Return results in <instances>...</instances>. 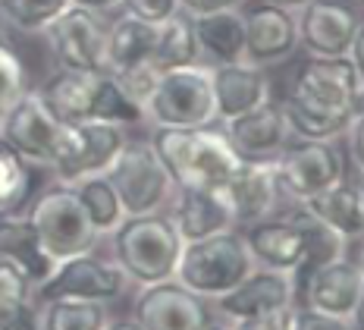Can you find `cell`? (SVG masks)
Segmentation results:
<instances>
[{"mask_svg": "<svg viewBox=\"0 0 364 330\" xmlns=\"http://www.w3.org/2000/svg\"><path fill=\"white\" fill-rule=\"evenodd\" d=\"M299 48V19L292 10L273 4H257L245 10V63L270 66L286 60Z\"/></svg>", "mask_w": 364, "mask_h": 330, "instance_id": "ac0fdd59", "label": "cell"}, {"mask_svg": "<svg viewBox=\"0 0 364 330\" xmlns=\"http://www.w3.org/2000/svg\"><path fill=\"white\" fill-rule=\"evenodd\" d=\"M223 195L232 208L236 224H255L261 217H270L277 208V176L270 160H242L239 170L226 180Z\"/></svg>", "mask_w": 364, "mask_h": 330, "instance_id": "7402d4cb", "label": "cell"}, {"mask_svg": "<svg viewBox=\"0 0 364 330\" xmlns=\"http://www.w3.org/2000/svg\"><path fill=\"white\" fill-rule=\"evenodd\" d=\"M104 330H145L135 318H117V321H107Z\"/></svg>", "mask_w": 364, "mask_h": 330, "instance_id": "bcb514c9", "label": "cell"}, {"mask_svg": "<svg viewBox=\"0 0 364 330\" xmlns=\"http://www.w3.org/2000/svg\"><path fill=\"white\" fill-rule=\"evenodd\" d=\"M352 113H364V82L355 91V101H352Z\"/></svg>", "mask_w": 364, "mask_h": 330, "instance_id": "c3c4849f", "label": "cell"}, {"mask_svg": "<svg viewBox=\"0 0 364 330\" xmlns=\"http://www.w3.org/2000/svg\"><path fill=\"white\" fill-rule=\"evenodd\" d=\"M204 330H230V324H220V321H210Z\"/></svg>", "mask_w": 364, "mask_h": 330, "instance_id": "f907efd6", "label": "cell"}, {"mask_svg": "<svg viewBox=\"0 0 364 330\" xmlns=\"http://www.w3.org/2000/svg\"><path fill=\"white\" fill-rule=\"evenodd\" d=\"M4 110H6V107H4V104H0V126H4Z\"/></svg>", "mask_w": 364, "mask_h": 330, "instance_id": "816d5d0a", "label": "cell"}, {"mask_svg": "<svg viewBox=\"0 0 364 330\" xmlns=\"http://www.w3.org/2000/svg\"><path fill=\"white\" fill-rule=\"evenodd\" d=\"M279 110L286 113V123H289V133L292 139H323V142H333L336 135L346 133L348 120L352 117H323V113H311V110H301L295 107L292 101L279 104Z\"/></svg>", "mask_w": 364, "mask_h": 330, "instance_id": "d6a6232c", "label": "cell"}, {"mask_svg": "<svg viewBox=\"0 0 364 330\" xmlns=\"http://www.w3.org/2000/svg\"><path fill=\"white\" fill-rule=\"evenodd\" d=\"M129 277L117 261H104L95 252L73 255L54 264L50 277L35 289L41 299H85V302H113L126 293Z\"/></svg>", "mask_w": 364, "mask_h": 330, "instance_id": "7c38bea8", "label": "cell"}, {"mask_svg": "<svg viewBox=\"0 0 364 330\" xmlns=\"http://www.w3.org/2000/svg\"><path fill=\"white\" fill-rule=\"evenodd\" d=\"M0 258L16 264L19 271L32 280L35 289L54 271V261L41 249V239H38L32 220L19 211L0 214Z\"/></svg>", "mask_w": 364, "mask_h": 330, "instance_id": "d4e9b609", "label": "cell"}, {"mask_svg": "<svg viewBox=\"0 0 364 330\" xmlns=\"http://www.w3.org/2000/svg\"><path fill=\"white\" fill-rule=\"evenodd\" d=\"M292 330H352V321L346 318H333V314L314 311L308 305L295 309L292 314Z\"/></svg>", "mask_w": 364, "mask_h": 330, "instance_id": "ab89813d", "label": "cell"}, {"mask_svg": "<svg viewBox=\"0 0 364 330\" xmlns=\"http://www.w3.org/2000/svg\"><path fill=\"white\" fill-rule=\"evenodd\" d=\"M252 271L255 261L248 255V245L242 239V233L226 230V233H214L208 239H195L182 245L176 280L210 302V299H220L230 289H236Z\"/></svg>", "mask_w": 364, "mask_h": 330, "instance_id": "3957f363", "label": "cell"}, {"mask_svg": "<svg viewBox=\"0 0 364 330\" xmlns=\"http://www.w3.org/2000/svg\"><path fill=\"white\" fill-rule=\"evenodd\" d=\"M60 70L101 73L107 70V26L95 10L70 4L44 29Z\"/></svg>", "mask_w": 364, "mask_h": 330, "instance_id": "8fae6325", "label": "cell"}, {"mask_svg": "<svg viewBox=\"0 0 364 330\" xmlns=\"http://www.w3.org/2000/svg\"><path fill=\"white\" fill-rule=\"evenodd\" d=\"M170 220L182 236V242L208 239L214 233L236 230V217L226 202L223 189H198V186H176L170 198Z\"/></svg>", "mask_w": 364, "mask_h": 330, "instance_id": "2e32d148", "label": "cell"}, {"mask_svg": "<svg viewBox=\"0 0 364 330\" xmlns=\"http://www.w3.org/2000/svg\"><path fill=\"white\" fill-rule=\"evenodd\" d=\"M358 264H361V274H364V252H361V261H358Z\"/></svg>", "mask_w": 364, "mask_h": 330, "instance_id": "db71d44e", "label": "cell"}, {"mask_svg": "<svg viewBox=\"0 0 364 330\" xmlns=\"http://www.w3.org/2000/svg\"><path fill=\"white\" fill-rule=\"evenodd\" d=\"M73 192L79 195L82 208H85L91 227L97 230V236H110L113 230L126 220L123 202H119V195H117V189H113V182L107 180V173H95V176H85V180H75Z\"/></svg>", "mask_w": 364, "mask_h": 330, "instance_id": "f546056e", "label": "cell"}, {"mask_svg": "<svg viewBox=\"0 0 364 330\" xmlns=\"http://www.w3.org/2000/svg\"><path fill=\"white\" fill-rule=\"evenodd\" d=\"M210 86H214V113L223 123L270 101L267 76L261 66L245 63V60L210 66Z\"/></svg>", "mask_w": 364, "mask_h": 330, "instance_id": "ffe728a7", "label": "cell"}, {"mask_svg": "<svg viewBox=\"0 0 364 330\" xmlns=\"http://www.w3.org/2000/svg\"><path fill=\"white\" fill-rule=\"evenodd\" d=\"M22 299H35L32 280H28L16 264L0 258V309L13 305V302H22Z\"/></svg>", "mask_w": 364, "mask_h": 330, "instance_id": "8d00e7d4", "label": "cell"}, {"mask_svg": "<svg viewBox=\"0 0 364 330\" xmlns=\"http://www.w3.org/2000/svg\"><path fill=\"white\" fill-rule=\"evenodd\" d=\"M26 217L32 220L41 249L50 255L54 264L73 258V255H85L95 252L101 236L91 227L85 208H82L79 195L73 192V186L57 182L54 189H44L35 198V205L26 211Z\"/></svg>", "mask_w": 364, "mask_h": 330, "instance_id": "277c9868", "label": "cell"}, {"mask_svg": "<svg viewBox=\"0 0 364 330\" xmlns=\"http://www.w3.org/2000/svg\"><path fill=\"white\" fill-rule=\"evenodd\" d=\"M113 261L123 267L129 283L151 287V283L173 280L182 255V236L173 227L170 214H139L126 217L110 233Z\"/></svg>", "mask_w": 364, "mask_h": 330, "instance_id": "7a4b0ae2", "label": "cell"}, {"mask_svg": "<svg viewBox=\"0 0 364 330\" xmlns=\"http://www.w3.org/2000/svg\"><path fill=\"white\" fill-rule=\"evenodd\" d=\"M361 19L343 0H308L299 16V44L308 57H346Z\"/></svg>", "mask_w": 364, "mask_h": 330, "instance_id": "5bb4252c", "label": "cell"}, {"mask_svg": "<svg viewBox=\"0 0 364 330\" xmlns=\"http://www.w3.org/2000/svg\"><path fill=\"white\" fill-rule=\"evenodd\" d=\"M352 324L364 327V293H361V302H358V309H355V314H352Z\"/></svg>", "mask_w": 364, "mask_h": 330, "instance_id": "681fc988", "label": "cell"}, {"mask_svg": "<svg viewBox=\"0 0 364 330\" xmlns=\"http://www.w3.org/2000/svg\"><path fill=\"white\" fill-rule=\"evenodd\" d=\"M195 63H201L198 38H195V16L179 10L157 26V44H154V53H151V66L157 73H166V70H179V66H195Z\"/></svg>", "mask_w": 364, "mask_h": 330, "instance_id": "83f0119b", "label": "cell"}, {"mask_svg": "<svg viewBox=\"0 0 364 330\" xmlns=\"http://www.w3.org/2000/svg\"><path fill=\"white\" fill-rule=\"evenodd\" d=\"M361 217H364V189H361Z\"/></svg>", "mask_w": 364, "mask_h": 330, "instance_id": "f5cc1de1", "label": "cell"}, {"mask_svg": "<svg viewBox=\"0 0 364 330\" xmlns=\"http://www.w3.org/2000/svg\"><path fill=\"white\" fill-rule=\"evenodd\" d=\"M73 0H0L4 16L22 32H44Z\"/></svg>", "mask_w": 364, "mask_h": 330, "instance_id": "836d02e7", "label": "cell"}, {"mask_svg": "<svg viewBox=\"0 0 364 330\" xmlns=\"http://www.w3.org/2000/svg\"><path fill=\"white\" fill-rule=\"evenodd\" d=\"M289 220L295 224V230H299L301 242H305V258H301L299 271H295L292 277H301V280H305L311 271H317V267H323V264H330V261L343 258L346 239H343V236H339L333 227L323 224V220L317 217V214L311 211V208L299 205V208L289 214Z\"/></svg>", "mask_w": 364, "mask_h": 330, "instance_id": "f1b7e54d", "label": "cell"}, {"mask_svg": "<svg viewBox=\"0 0 364 330\" xmlns=\"http://www.w3.org/2000/svg\"><path fill=\"white\" fill-rule=\"evenodd\" d=\"M75 6H85V10H95V13H104L110 6H119L123 0H73Z\"/></svg>", "mask_w": 364, "mask_h": 330, "instance_id": "f6af8a7d", "label": "cell"}, {"mask_svg": "<svg viewBox=\"0 0 364 330\" xmlns=\"http://www.w3.org/2000/svg\"><path fill=\"white\" fill-rule=\"evenodd\" d=\"M0 330H41V309L35 305V299L4 305L0 309Z\"/></svg>", "mask_w": 364, "mask_h": 330, "instance_id": "74e56055", "label": "cell"}, {"mask_svg": "<svg viewBox=\"0 0 364 330\" xmlns=\"http://www.w3.org/2000/svg\"><path fill=\"white\" fill-rule=\"evenodd\" d=\"M151 148L157 151L166 173L176 186H198V189H223L226 180L239 170L242 158L232 151L230 139L217 126H154Z\"/></svg>", "mask_w": 364, "mask_h": 330, "instance_id": "6da1fadb", "label": "cell"}, {"mask_svg": "<svg viewBox=\"0 0 364 330\" xmlns=\"http://www.w3.org/2000/svg\"><path fill=\"white\" fill-rule=\"evenodd\" d=\"M223 133L242 160H273L292 139L286 113L279 110V104L270 101L242 113V117L226 120Z\"/></svg>", "mask_w": 364, "mask_h": 330, "instance_id": "d6986e66", "label": "cell"}, {"mask_svg": "<svg viewBox=\"0 0 364 330\" xmlns=\"http://www.w3.org/2000/svg\"><path fill=\"white\" fill-rule=\"evenodd\" d=\"M361 293H364L361 264H355L348 258L330 261V264L317 267L301 280V296H305L308 309L346 321H352V314L361 302Z\"/></svg>", "mask_w": 364, "mask_h": 330, "instance_id": "e0dca14e", "label": "cell"}, {"mask_svg": "<svg viewBox=\"0 0 364 330\" xmlns=\"http://www.w3.org/2000/svg\"><path fill=\"white\" fill-rule=\"evenodd\" d=\"M346 57L352 60L355 73H358V79L364 82V22L358 26V32H355V38H352V44H348V53H346Z\"/></svg>", "mask_w": 364, "mask_h": 330, "instance_id": "ee69618b", "label": "cell"}, {"mask_svg": "<svg viewBox=\"0 0 364 330\" xmlns=\"http://www.w3.org/2000/svg\"><path fill=\"white\" fill-rule=\"evenodd\" d=\"M126 142L129 139L123 126H117V123H66L63 145H60L50 170H54L57 182H66V186H73L75 180H85V176L107 173Z\"/></svg>", "mask_w": 364, "mask_h": 330, "instance_id": "30bf717a", "label": "cell"}, {"mask_svg": "<svg viewBox=\"0 0 364 330\" xmlns=\"http://www.w3.org/2000/svg\"><path fill=\"white\" fill-rule=\"evenodd\" d=\"M32 192V164L0 142V214L19 211Z\"/></svg>", "mask_w": 364, "mask_h": 330, "instance_id": "1f68e13d", "label": "cell"}, {"mask_svg": "<svg viewBox=\"0 0 364 330\" xmlns=\"http://www.w3.org/2000/svg\"><path fill=\"white\" fill-rule=\"evenodd\" d=\"M101 73L57 70L41 88H38V98L50 107V113H54L57 120L85 123V120L95 117V101H97V86H101Z\"/></svg>", "mask_w": 364, "mask_h": 330, "instance_id": "cb8c5ba5", "label": "cell"}, {"mask_svg": "<svg viewBox=\"0 0 364 330\" xmlns=\"http://www.w3.org/2000/svg\"><path fill=\"white\" fill-rule=\"evenodd\" d=\"M255 267L279 274H295L305 258V242L289 217H261L242 233Z\"/></svg>", "mask_w": 364, "mask_h": 330, "instance_id": "44dd1931", "label": "cell"}, {"mask_svg": "<svg viewBox=\"0 0 364 330\" xmlns=\"http://www.w3.org/2000/svg\"><path fill=\"white\" fill-rule=\"evenodd\" d=\"M107 180L123 202L126 217L164 211L176 192V182L166 173L151 142H126L117 160L110 164Z\"/></svg>", "mask_w": 364, "mask_h": 330, "instance_id": "8992f818", "label": "cell"}, {"mask_svg": "<svg viewBox=\"0 0 364 330\" xmlns=\"http://www.w3.org/2000/svg\"><path fill=\"white\" fill-rule=\"evenodd\" d=\"M145 120H151L154 126H170V129L214 123L217 113H214L210 66L195 63L157 76V86L145 104Z\"/></svg>", "mask_w": 364, "mask_h": 330, "instance_id": "5b68a950", "label": "cell"}, {"mask_svg": "<svg viewBox=\"0 0 364 330\" xmlns=\"http://www.w3.org/2000/svg\"><path fill=\"white\" fill-rule=\"evenodd\" d=\"M132 318L145 330H204L214 321V311L208 299L186 289L173 277L141 287L132 305Z\"/></svg>", "mask_w": 364, "mask_h": 330, "instance_id": "4fadbf2b", "label": "cell"}, {"mask_svg": "<svg viewBox=\"0 0 364 330\" xmlns=\"http://www.w3.org/2000/svg\"><path fill=\"white\" fill-rule=\"evenodd\" d=\"M361 79L348 57H311L292 76L286 101L323 117H352V101Z\"/></svg>", "mask_w": 364, "mask_h": 330, "instance_id": "ba28073f", "label": "cell"}, {"mask_svg": "<svg viewBox=\"0 0 364 330\" xmlns=\"http://www.w3.org/2000/svg\"><path fill=\"white\" fill-rule=\"evenodd\" d=\"M26 70H22V60L16 57V51L0 38V104L10 107L19 95H26Z\"/></svg>", "mask_w": 364, "mask_h": 330, "instance_id": "e575fe53", "label": "cell"}, {"mask_svg": "<svg viewBox=\"0 0 364 330\" xmlns=\"http://www.w3.org/2000/svg\"><path fill=\"white\" fill-rule=\"evenodd\" d=\"M195 38H198L201 63H242L245 60V13L239 6L195 16Z\"/></svg>", "mask_w": 364, "mask_h": 330, "instance_id": "603a6c76", "label": "cell"}, {"mask_svg": "<svg viewBox=\"0 0 364 330\" xmlns=\"http://www.w3.org/2000/svg\"><path fill=\"white\" fill-rule=\"evenodd\" d=\"M239 6V0H179V10L188 16H204V13H217V10H232Z\"/></svg>", "mask_w": 364, "mask_h": 330, "instance_id": "7bdbcfd3", "label": "cell"}, {"mask_svg": "<svg viewBox=\"0 0 364 330\" xmlns=\"http://www.w3.org/2000/svg\"><path fill=\"white\" fill-rule=\"evenodd\" d=\"M270 164L279 195H289L299 205L343 180V155L323 139H289Z\"/></svg>", "mask_w": 364, "mask_h": 330, "instance_id": "52a82bcc", "label": "cell"}, {"mask_svg": "<svg viewBox=\"0 0 364 330\" xmlns=\"http://www.w3.org/2000/svg\"><path fill=\"white\" fill-rule=\"evenodd\" d=\"M126 13H132V16L145 19V22H154V26H161L173 16V13H179V0H123Z\"/></svg>", "mask_w": 364, "mask_h": 330, "instance_id": "f35d334b", "label": "cell"}, {"mask_svg": "<svg viewBox=\"0 0 364 330\" xmlns=\"http://www.w3.org/2000/svg\"><path fill=\"white\" fill-rule=\"evenodd\" d=\"M117 76V82L123 86V91L129 98H132L135 104L145 110V104H148V98H151V91H154L157 86V73L151 63H141V66H132V70H123V73H113Z\"/></svg>", "mask_w": 364, "mask_h": 330, "instance_id": "d590c367", "label": "cell"}, {"mask_svg": "<svg viewBox=\"0 0 364 330\" xmlns=\"http://www.w3.org/2000/svg\"><path fill=\"white\" fill-rule=\"evenodd\" d=\"M66 123L50 113V107L38 98V91H26L4 110L0 142L10 145L16 155L32 167H54L57 151L63 145Z\"/></svg>", "mask_w": 364, "mask_h": 330, "instance_id": "9c48e42d", "label": "cell"}, {"mask_svg": "<svg viewBox=\"0 0 364 330\" xmlns=\"http://www.w3.org/2000/svg\"><path fill=\"white\" fill-rule=\"evenodd\" d=\"M264 4H273V6H283V10H301L308 0H264Z\"/></svg>", "mask_w": 364, "mask_h": 330, "instance_id": "7dc6e473", "label": "cell"}, {"mask_svg": "<svg viewBox=\"0 0 364 330\" xmlns=\"http://www.w3.org/2000/svg\"><path fill=\"white\" fill-rule=\"evenodd\" d=\"M305 208H311L327 227H333L346 242L364 239V217H361V189L339 180L336 186L323 189L321 195L308 198Z\"/></svg>", "mask_w": 364, "mask_h": 330, "instance_id": "4316f807", "label": "cell"}, {"mask_svg": "<svg viewBox=\"0 0 364 330\" xmlns=\"http://www.w3.org/2000/svg\"><path fill=\"white\" fill-rule=\"evenodd\" d=\"M157 44V26L132 13H123L113 26H107V73H123L132 66L151 63Z\"/></svg>", "mask_w": 364, "mask_h": 330, "instance_id": "484cf974", "label": "cell"}, {"mask_svg": "<svg viewBox=\"0 0 364 330\" xmlns=\"http://www.w3.org/2000/svg\"><path fill=\"white\" fill-rule=\"evenodd\" d=\"M346 139H348V148H352V158H355V167L364 173V113H352L346 126Z\"/></svg>", "mask_w": 364, "mask_h": 330, "instance_id": "b9f144b4", "label": "cell"}, {"mask_svg": "<svg viewBox=\"0 0 364 330\" xmlns=\"http://www.w3.org/2000/svg\"><path fill=\"white\" fill-rule=\"evenodd\" d=\"M352 330H364V327H358V324H352Z\"/></svg>", "mask_w": 364, "mask_h": 330, "instance_id": "11a10c76", "label": "cell"}, {"mask_svg": "<svg viewBox=\"0 0 364 330\" xmlns=\"http://www.w3.org/2000/svg\"><path fill=\"white\" fill-rule=\"evenodd\" d=\"M214 302H217V311L226 321L261 318V314L295 305V277L292 274L267 271V267H255L236 289H230L226 296L214 299Z\"/></svg>", "mask_w": 364, "mask_h": 330, "instance_id": "9a60e30c", "label": "cell"}, {"mask_svg": "<svg viewBox=\"0 0 364 330\" xmlns=\"http://www.w3.org/2000/svg\"><path fill=\"white\" fill-rule=\"evenodd\" d=\"M292 314H295V305L270 311V314H261V318L226 321V324H230V330H292Z\"/></svg>", "mask_w": 364, "mask_h": 330, "instance_id": "60d3db41", "label": "cell"}, {"mask_svg": "<svg viewBox=\"0 0 364 330\" xmlns=\"http://www.w3.org/2000/svg\"><path fill=\"white\" fill-rule=\"evenodd\" d=\"M110 321L104 302L85 299H44L41 330H104Z\"/></svg>", "mask_w": 364, "mask_h": 330, "instance_id": "4dcf8cb0", "label": "cell"}]
</instances>
